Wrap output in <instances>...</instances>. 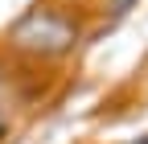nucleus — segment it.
Listing matches in <instances>:
<instances>
[{
	"instance_id": "obj_1",
	"label": "nucleus",
	"mask_w": 148,
	"mask_h": 144,
	"mask_svg": "<svg viewBox=\"0 0 148 144\" xmlns=\"http://www.w3.org/2000/svg\"><path fill=\"white\" fill-rule=\"evenodd\" d=\"M82 37H86V25L74 4L37 0L33 8H25L8 25L4 49L16 53L21 62H33V66H58L82 45Z\"/></svg>"
},
{
	"instance_id": "obj_2",
	"label": "nucleus",
	"mask_w": 148,
	"mask_h": 144,
	"mask_svg": "<svg viewBox=\"0 0 148 144\" xmlns=\"http://www.w3.org/2000/svg\"><path fill=\"white\" fill-rule=\"evenodd\" d=\"M8 128H12V123H8V111H4V107H0V140L8 136Z\"/></svg>"
}]
</instances>
